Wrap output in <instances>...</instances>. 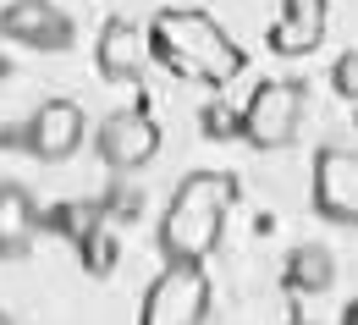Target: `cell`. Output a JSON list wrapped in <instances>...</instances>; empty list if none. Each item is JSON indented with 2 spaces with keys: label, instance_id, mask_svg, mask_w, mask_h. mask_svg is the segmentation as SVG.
I'll use <instances>...</instances> for the list:
<instances>
[{
  "label": "cell",
  "instance_id": "4fadbf2b",
  "mask_svg": "<svg viewBox=\"0 0 358 325\" xmlns=\"http://www.w3.org/2000/svg\"><path fill=\"white\" fill-rule=\"evenodd\" d=\"M331 83H336L342 99H353V105H358V50H348V55L331 66Z\"/></svg>",
  "mask_w": 358,
  "mask_h": 325
},
{
  "label": "cell",
  "instance_id": "5bb4252c",
  "mask_svg": "<svg viewBox=\"0 0 358 325\" xmlns=\"http://www.w3.org/2000/svg\"><path fill=\"white\" fill-rule=\"evenodd\" d=\"M204 133H210V138H226V133H237V116H226L221 105H210V110H204Z\"/></svg>",
  "mask_w": 358,
  "mask_h": 325
},
{
  "label": "cell",
  "instance_id": "7c38bea8",
  "mask_svg": "<svg viewBox=\"0 0 358 325\" xmlns=\"http://www.w3.org/2000/svg\"><path fill=\"white\" fill-rule=\"evenodd\" d=\"M336 281V259H331V248H320V243H309V248H292V265H287V287L292 292H325Z\"/></svg>",
  "mask_w": 358,
  "mask_h": 325
},
{
  "label": "cell",
  "instance_id": "9a60e30c",
  "mask_svg": "<svg viewBox=\"0 0 358 325\" xmlns=\"http://www.w3.org/2000/svg\"><path fill=\"white\" fill-rule=\"evenodd\" d=\"M0 325H11V320H6V315H0Z\"/></svg>",
  "mask_w": 358,
  "mask_h": 325
},
{
  "label": "cell",
  "instance_id": "8992f818",
  "mask_svg": "<svg viewBox=\"0 0 358 325\" xmlns=\"http://www.w3.org/2000/svg\"><path fill=\"white\" fill-rule=\"evenodd\" d=\"M83 138H89V116H83V105H78V99H45V105L28 116V127H22L28 154H34V160H45V166L72 160V154L83 149Z\"/></svg>",
  "mask_w": 358,
  "mask_h": 325
},
{
  "label": "cell",
  "instance_id": "277c9868",
  "mask_svg": "<svg viewBox=\"0 0 358 325\" xmlns=\"http://www.w3.org/2000/svg\"><path fill=\"white\" fill-rule=\"evenodd\" d=\"M210 320V270L204 265H166L143 292L138 325H204Z\"/></svg>",
  "mask_w": 358,
  "mask_h": 325
},
{
  "label": "cell",
  "instance_id": "7a4b0ae2",
  "mask_svg": "<svg viewBox=\"0 0 358 325\" xmlns=\"http://www.w3.org/2000/svg\"><path fill=\"white\" fill-rule=\"evenodd\" d=\"M143 34H149V50H155L177 78L226 89V83L243 72V45L226 34L210 11H199V6H166Z\"/></svg>",
  "mask_w": 358,
  "mask_h": 325
},
{
  "label": "cell",
  "instance_id": "5b68a950",
  "mask_svg": "<svg viewBox=\"0 0 358 325\" xmlns=\"http://www.w3.org/2000/svg\"><path fill=\"white\" fill-rule=\"evenodd\" d=\"M309 193H314V210L336 226H353L358 232V149L348 143H325L314 154V177H309Z\"/></svg>",
  "mask_w": 358,
  "mask_h": 325
},
{
  "label": "cell",
  "instance_id": "30bf717a",
  "mask_svg": "<svg viewBox=\"0 0 358 325\" xmlns=\"http://www.w3.org/2000/svg\"><path fill=\"white\" fill-rule=\"evenodd\" d=\"M325 17H331L325 0H281L270 50H275V55H309V50L325 39Z\"/></svg>",
  "mask_w": 358,
  "mask_h": 325
},
{
  "label": "cell",
  "instance_id": "2e32d148",
  "mask_svg": "<svg viewBox=\"0 0 358 325\" xmlns=\"http://www.w3.org/2000/svg\"><path fill=\"white\" fill-rule=\"evenodd\" d=\"M298 325H303V320H298Z\"/></svg>",
  "mask_w": 358,
  "mask_h": 325
},
{
  "label": "cell",
  "instance_id": "8fae6325",
  "mask_svg": "<svg viewBox=\"0 0 358 325\" xmlns=\"http://www.w3.org/2000/svg\"><path fill=\"white\" fill-rule=\"evenodd\" d=\"M39 232V204L22 182H0V259H22Z\"/></svg>",
  "mask_w": 358,
  "mask_h": 325
},
{
  "label": "cell",
  "instance_id": "ba28073f",
  "mask_svg": "<svg viewBox=\"0 0 358 325\" xmlns=\"http://www.w3.org/2000/svg\"><path fill=\"white\" fill-rule=\"evenodd\" d=\"M0 39L28 45V50H66L72 45V22L50 0H11L0 11Z\"/></svg>",
  "mask_w": 358,
  "mask_h": 325
},
{
  "label": "cell",
  "instance_id": "52a82bcc",
  "mask_svg": "<svg viewBox=\"0 0 358 325\" xmlns=\"http://www.w3.org/2000/svg\"><path fill=\"white\" fill-rule=\"evenodd\" d=\"M94 149H99V160L110 166V171H143L155 154H160V127L143 116V110H110L105 122H99V133H94Z\"/></svg>",
  "mask_w": 358,
  "mask_h": 325
},
{
  "label": "cell",
  "instance_id": "9c48e42d",
  "mask_svg": "<svg viewBox=\"0 0 358 325\" xmlns=\"http://www.w3.org/2000/svg\"><path fill=\"white\" fill-rule=\"evenodd\" d=\"M143 61H149V34L138 28L133 17H110V22L99 28V39H94V66H99V78L133 83L138 72H143Z\"/></svg>",
  "mask_w": 358,
  "mask_h": 325
},
{
  "label": "cell",
  "instance_id": "3957f363",
  "mask_svg": "<svg viewBox=\"0 0 358 325\" xmlns=\"http://www.w3.org/2000/svg\"><path fill=\"white\" fill-rule=\"evenodd\" d=\"M303 116H309V89L298 78H270L254 89L248 110L237 116V133L254 149H287L303 133Z\"/></svg>",
  "mask_w": 358,
  "mask_h": 325
},
{
  "label": "cell",
  "instance_id": "6da1fadb",
  "mask_svg": "<svg viewBox=\"0 0 358 325\" xmlns=\"http://www.w3.org/2000/svg\"><path fill=\"white\" fill-rule=\"evenodd\" d=\"M237 204V177L231 171H187L160 215V254L166 265H204L226 237Z\"/></svg>",
  "mask_w": 358,
  "mask_h": 325
}]
</instances>
